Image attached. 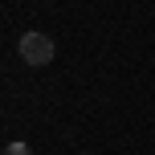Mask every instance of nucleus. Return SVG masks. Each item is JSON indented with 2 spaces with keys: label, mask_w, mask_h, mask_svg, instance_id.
<instances>
[{
  "label": "nucleus",
  "mask_w": 155,
  "mask_h": 155,
  "mask_svg": "<svg viewBox=\"0 0 155 155\" xmlns=\"http://www.w3.org/2000/svg\"><path fill=\"white\" fill-rule=\"evenodd\" d=\"M21 57H25V65H49L53 61V37H45V33H25L21 37Z\"/></svg>",
  "instance_id": "1"
},
{
  "label": "nucleus",
  "mask_w": 155,
  "mask_h": 155,
  "mask_svg": "<svg viewBox=\"0 0 155 155\" xmlns=\"http://www.w3.org/2000/svg\"><path fill=\"white\" fill-rule=\"evenodd\" d=\"M4 155H33V147H29V143H8Z\"/></svg>",
  "instance_id": "2"
}]
</instances>
